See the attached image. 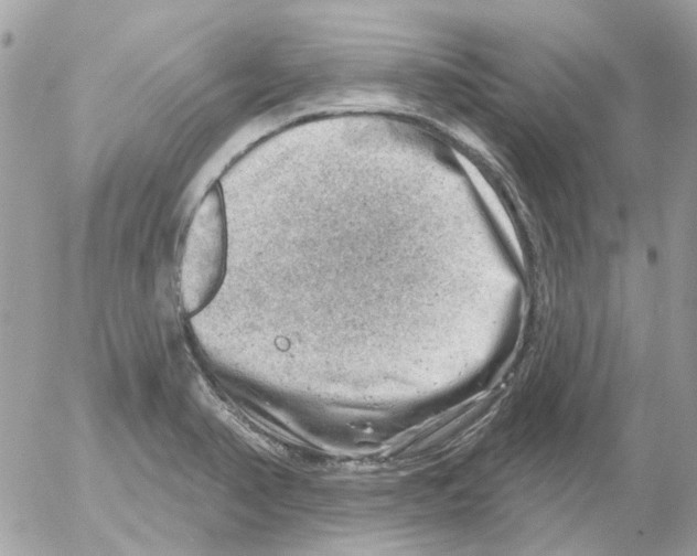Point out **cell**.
I'll return each mask as SVG.
<instances>
[{
	"instance_id": "1",
	"label": "cell",
	"mask_w": 697,
	"mask_h": 556,
	"mask_svg": "<svg viewBox=\"0 0 697 556\" xmlns=\"http://www.w3.org/2000/svg\"><path fill=\"white\" fill-rule=\"evenodd\" d=\"M227 252L225 211L214 186L199 205L190 224L180 266V287L189 312L202 309L222 284Z\"/></svg>"
}]
</instances>
